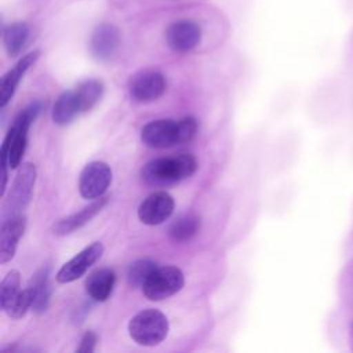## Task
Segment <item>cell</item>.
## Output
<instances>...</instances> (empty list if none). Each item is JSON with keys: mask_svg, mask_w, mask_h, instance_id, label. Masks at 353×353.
I'll list each match as a JSON object with an SVG mask.
<instances>
[{"mask_svg": "<svg viewBox=\"0 0 353 353\" xmlns=\"http://www.w3.org/2000/svg\"><path fill=\"white\" fill-rule=\"evenodd\" d=\"M43 109V103L39 101L32 102L26 108H23L17 117L14 119V123L4 137V141L1 143V197L6 194L7 189V181H8V167L17 168L21 165L26 143H28V131L33 121L37 119Z\"/></svg>", "mask_w": 353, "mask_h": 353, "instance_id": "cell-1", "label": "cell"}, {"mask_svg": "<svg viewBox=\"0 0 353 353\" xmlns=\"http://www.w3.org/2000/svg\"><path fill=\"white\" fill-rule=\"evenodd\" d=\"M197 167L199 163L193 154L179 153L148 161L141 170V178L149 186L165 188L190 178Z\"/></svg>", "mask_w": 353, "mask_h": 353, "instance_id": "cell-2", "label": "cell"}, {"mask_svg": "<svg viewBox=\"0 0 353 353\" xmlns=\"http://www.w3.org/2000/svg\"><path fill=\"white\" fill-rule=\"evenodd\" d=\"M170 324L160 310L145 309L137 313L128 323V334L141 346H156L168 335Z\"/></svg>", "mask_w": 353, "mask_h": 353, "instance_id": "cell-3", "label": "cell"}, {"mask_svg": "<svg viewBox=\"0 0 353 353\" xmlns=\"http://www.w3.org/2000/svg\"><path fill=\"white\" fill-rule=\"evenodd\" d=\"M183 284L185 276L182 270L176 266L167 265L157 266L141 290L149 301H163L179 292Z\"/></svg>", "mask_w": 353, "mask_h": 353, "instance_id": "cell-4", "label": "cell"}, {"mask_svg": "<svg viewBox=\"0 0 353 353\" xmlns=\"http://www.w3.org/2000/svg\"><path fill=\"white\" fill-rule=\"evenodd\" d=\"M36 176H37V171L33 163L28 161L19 167L3 207L4 218L21 214V211L29 204L33 193Z\"/></svg>", "mask_w": 353, "mask_h": 353, "instance_id": "cell-5", "label": "cell"}, {"mask_svg": "<svg viewBox=\"0 0 353 353\" xmlns=\"http://www.w3.org/2000/svg\"><path fill=\"white\" fill-rule=\"evenodd\" d=\"M112 168L105 161L88 163L79 178V192L87 200H97L105 194L112 183Z\"/></svg>", "mask_w": 353, "mask_h": 353, "instance_id": "cell-6", "label": "cell"}, {"mask_svg": "<svg viewBox=\"0 0 353 353\" xmlns=\"http://www.w3.org/2000/svg\"><path fill=\"white\" fill-rule=\"evenodd\" d=\"M142 142L153 149H165L182 145L179 120L159 119L143 125L141 131Z\"/></svg>", "mask_w": 353, "mask_h": 353, "instance_id": "cell-7", "label": "cell"}, {"mask_svg": "<svg viewBox=\"0 0 353 353\" xmlns=\"http://www.w3.org/2000/svg\"><path fill=\"white\" fill-rule=\"evenodd\" d=\"M167 88V80L159 70H141L131 76L128 91L132 99L141 103H148L159 99Z\"/></svg>", "mask_w": 353, "mask_h": 353, "instance_id": "cell-8", "label": "cell"}, {"mask_svg": "<svg viewBox=\"0 0 353 353\" xmlns=\"http://www.w3.org/2000/svg\"><path fill=\"white\" fill-rule=\"evenodd\" d=\"M103 250V244L99 241H94L92 244L83 248L72 259L61 266L55 274L57 281L61 284H68L80 279L102 256Z\"/></svg>", "mask_w": 353, "mask_h": 353, "instance_id": "cell-9", "label": "cell"}, {"mask_svg": "<svg viewBox=\"0 0 353 353\" xmlns=\"http://www.w3.org/2000/svg\"><path fill=\"white\" fill-rule=\"evenodd\" d=\"M174 199L164 190L150 193L138 207V218L142 223L154 226L167 221L174 212Z\"/></svg>", "mask_w": 353, "mask_h": 353, "instance_id": "cell-10", "label": "cell"}, {"mask_svg": "<svg viewBox=\"0 0 353 353\" xmlns=\"http://www.w3.org/2000/svg\"><path fill=\"white\" fill-rule=\"evenodd\" d=\"M201 40V28L190 19L172 22L165 30V41L175 52L192 51Z\"/></svg>", "mask_w": 353, "mask_h": 353, "instance_id": "cell-11", "label": "cell"}, {"mask_svg": "<svg viewBox=\"0 0 353 353\" xmlns=\"http://www.w3.org/2000/svg\"><path fill=\"white\" fill-rule=\"evenodd\" d=\"M120 30L112 23L98 25L90 39L91 54L99 61L110 59L119 50Z\"/></svg>", "mask_w": 353, "mask_h": 353, "instance_id": "cell-12", "label": "cell"}, {"mask_svg": "<svg viewBox=\"0 0 353 353\" xmlns=\"http://www.w3.org/2000/svg\"><path fill=\"white\" fill-rule=\"evenodd\" d=\"M26 228V219L22 214L4 218L0 229V262H10L17 251L19 239Z\"/></svg>", "mask_w": 353, "mask_h": 353, "instance_id": "cell-13", "label": "cell"}, {"mask_svg": "<svg viewBox=\"0 0 353 353\" xmlns=\"http://www.w3.org/2000/svg\"><path fill=\"white\" fill-rule=\"evenodd\" d=\"M39 57H40L39 50L28 52L15 63V66L12 69H10L1 77V83H0V108L1 109H4L10 103L19 81L22 80V77L25 76L28 69L36 63Z\"/></svg>", "mask_w": 353, "mask_h": 353, "instance_id": "cell-14", "label": "cell"}, {"mask_svg": "<svg viewBox=\"0 0 353 353\" xmlns=\"http://www.w3.org/2000/svg\"><path fill=\"white\" fill-rule=\"evenodd\" d=\"M108 201H109V197L102 196V197H99L97 200H92V203H90L88 205L83 207L80 211L61 218L52 226L54 234H57V236H66V234L73 233L76 229L84 226L98 212H101V210L108 204Z\"/></svg>", "mask_w": 353, "mask_h": 353, "instance_id": "cell-15", "label": "cell"}, {"mask_svg": "<svg viewBox=\"0 0 353 353\" xmlns=\"http://www.w3.org/2000/svg\"><path fill=\"white\" fill-rule=\"evenodd\" d=\"M116 274L109 268L97 269L85 280V291L88 296L97 302H105L114 287Z\"/></svg>", "mask_w": 353, "mask_h": 353, "instance_id": "cell-16", "label": "cell"}, {"mask_svg": "<svg viewBox=\"0 0 353 353\" xmlns=\"http://www.w3.org/2000/svg\"><path fill=\"white\" fill-rule=\"evenodd\" d=\"M50 268L43 266L30 280L29 290L32 292V309L36 313H44L50 305L51 287H50Z\"/></svg>", "mask_w": 353, "mask_h": 353, "instance_id": "cell-17", "label": "cell"}, {"mask_svg": "<svg viewBox=\"0 0 353 353\" xmlns=\"http://www.w3.org/2000/svg\"><path fill=\"white\" fill-rule=\"evenodd\" d=\"M77 114H80V108L77 102V97L74 90L63 91L55 101L52 110H51V117L52 121L57 125H66L69 124Z\"/></svg>", "mask_w": 353, "mask_h": 353, "instance_id": "cell-18", "label": "cell"}, {"mask_svg": "<svg viewBox=\"0 0 353 353\" xmlns=\"http://www.w3.org/2000/svg\"><path fill=\"white\" fill-rule=\"evenodd\" d=\"M103 88V83L97 79H88L77 84L74 92L77 97L80 113H85L97 105V102L102 98Z\"/></svg>", "mask_w": 353, "mask_h": 353, "instance_id": "cell-19", "label": "cell"}, {"mask_svg": "<svg viewBox=\"0 0 353 353\" xmlns=\"http://www.w3.org/2000/svg\"><path fill=\"white\" fill-rule=\"evenodd\" d=\"M29 39V26L25 22H14L3 30V44L10 57H17Z\"/></svg>", "mask_w": 353, "mask_h": 353, "instance_id": "cell-20", "label": "cell"}, {"mask_svg": "<svg viewBox=\"0 0 353 353\" xmlns=\"http://www.w3.org/2000/svg\"><path fill=\"white\" fill-rule=\"evenodd\" d=\"M199 229H200V218L189 212V214L181 215L171 223L168 229V234L171 240L182 243V241L190 240L199 232Z\"/></svg>", "mask_w": 353, "mask_h": 353, "instance_id": "cell-21", "label": "cell"}, {"mask_svg": "<svg viewBox=\"0 0 353 353\" xmlns=\"http://www.w3.org/2000/svg\"><path fill=\"white\" fill-rule=\"evenodd\" d=\"M156 268V262L150 259H138L132 262L127 272L128 284L134 288H142Z\"/></svg>", "mask_w": 353, "mask_h": 353, "instance_id": "cell-22", "label": "cell"}, {"mask_svg": "<svg viewBox=\"0 0 353 353\" xmlns=\"http://www.w3.org/2000/svg\"><path fill=\"white\" fill-rule=\"evenodd\" d=\"M21 287V274L18 270H10L0 285V307L4 310L8 303L19 294Z\"/></svg>", "mask_w": 353, "mask_h": 353, "instance_id": "cell-23", "label": "cell"}, {"mask_svg": "<svg viewBox=\"0 0 353 353\" xmlns=\"http://www.w3.org/2000/svg\"><path fill=\"white\" fill-rule=\"evenodd\" d=\"M32 307V292L29 288L19 291V294L8 303L4 312L11 319H21Z\"/></svg>", "mask_w": 353, "mask_h": 353, "instance_id": "cell-24", "label": "cell"}, {"mask_svg": "<svg viewBox=\"0 0 353 353\" xmlns=\"http://www.w3.org/2000/svg\"><path fill=\"white\" fill-rule=\"evenodd\" d=\"M95 345H97V335L92 331H87L83 335V338L80 341V346L76 349V352H79V353H91V352H94Z\"/></svg>", "mask_w": 353, "mask_h": 353, "instance_id": "cell-25", "label": "cell"}]
</instances>
